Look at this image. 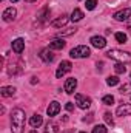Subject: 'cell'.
Segmentation results:
<instances>
[{
	"label": "cell",
	"mask_w": 131,
	"mask_h": 133,
	"mask_svg": "<svg viewBox=\"0 0 131 133\" xmlns=\"http://www.w3.org/2000/svg\"><path fill=\"white\" fill-rule=\"evenodd\" d=\"M59 111H60V104H59V102H56V101H53V102L48 105V108H46L48 116H56Z\"/></svg>",
	"instance_id": "obj_11"
},
{
	"label": "cell",
	"mask_w": 131,
	"mask_h": 133,
	"mask_svg": "<svg viewBox=\"0 0 131 133\" xmlns=\"http://www.w3.org/2000/svg\"><path fill=\"white\" fill-rule=\"evenodd\" d=\"M128 88H130V85H128V84H125V85H122V87H120V93H125V91H127Z\"/></svg>",
	"instance_id": "obj_30"
},
{
	"label": "cell",
	"mask_w": 131,
	"mask_h": 133,
	"mask_svg": "<svg viewBox=\"0 0 131 133\" xmlns=\"http://www.w3.org/2000/svg\"><path fill=\"white\" fill-rule=\"evenodd\" d=\"M65 46V40L63 39H54L53 42H49V48L51 50H63Z\"/></svg>",
	"instance_id": "obj_16"
},
{
	"label": "cell",
	"mask_w": 131,
	"mask_h": 133,
	"mask_svg": "<svg viewBox=\"0 0 131 133\" xmlns=\"http://www.w3.org/2000/svg\"><path fill=\"white\" fill-rule=\"evenodd\" d=\"M106 56L110 59H114L120 64H130L131 62V54L128 51H122V50H110L106 53Z\"/></svg>",
	"instance_id": "obj_2"
},
{
	"label": "cell",
	"mask_w": 131,
	"mask_h": 133,
	"mask_svg": "<svg viewBox=\"0 0 131 133\" xmlns=\"http://www.w3.org/2000/svg\"><path fill=\"white\" fill-rule=\"evenodd\" d=\"M71 68H72V65H71V62L69 61H62L60 62V65H59V68H57V71H56V76L60 79V77H63L66 73H69L71 71Z\"/></svg>",
	"instance_id": "obj_5"
},
{
	"label": "cell",
	"mask_w": 131,
	"mask_h": 133,
	"mask_svg": "<svg viewBox=\"0 0 131 133\" xmlns=\"http://www.w3.org/2000/svg\"><path fill=\"white\" fill-rule=\"evenodd\" d=\"M116 40L119 43H125L127 42V34L125 33H116Z\"/></svg>",
	"instance_id": "obj_24"
},
{
	"label": "cell",
	"mask_w": 131,
	"mask_h": 133,
	"mask_svg": "<svg viewBox=\"0 0 131 133\" xmlns=\"http://www.w3.org/2000/svg\"><path fill=\"white\" fill-rule=\"evenodd\" d=\"M76 104L79 105V108L86 110V108H90V105H91V99H90L88 96H85V95L77 93V95H76Z\"/></svg>",
	"instance_id": "obj_4"
},
{
	"label": "cell",
	"mask_w": 131,
	"mask_h": 133,
	"mask_svg": "<svg viewBox=\"0 0 131 133\" xmlns=\"http://www.w3.org/2000/svg\"><path fill=\"white\" fill-rule=\"evenodd\" d=\"M25 2H28V3H33V2H35V0H25Z\"/></svg>",
	"instance_id": "obj_32"
},
{
	"label": "cell",
	"mask_w": 131,
	"mask_h": 133,
	"mask_svg": "<svg viewBox=\"0 0 131 133\" xmlns=\"http://www.w3.org/2000/svg\"><path fill=\"white\" fill-rule=\"evenodd\" d=\"M37 17H39L40 20H46V19L49 17V9H48V8H43V9L39 12V16H37Z\"/></svg>",
	"instance_id": "obj_21"
},
{
	"label": "cell",
	"mask_w": 131,
	"mask_h": 133,
	"mask_svg": "<svg viewBox=\"0 0 131 133\" xmlns=\"http://www.w3.org/2000/svg\"><path fill=\"white\" fill-rule=\"evenodd\" d=\"M90 42H91V45H93L94 48H99V50H102V48L106 46V40H105V37H102V36H93Z\"/></svg>",
	"instance_id": "obj_6"
},
{
	"label": "cell",
	"mask_w": 131,
	"mask_h": 133,
	"mask_svg": "<svg viewBox=\"0 0 131 133\" xmlns=\"http://www.w3.org/2000/svg\"><path fill=\"white\" fill-rule=\"evenodd\" d=\"M96 5H97V0H86V2H85V8H86V9H90V11H91V9H94V8H96Z\"/></svg>",
	"instance_id": "obj_25"
},
{
	"label": "cell",
	"mask_w": 131,
	"mask_h": 133,
	"mask_svg": "<svg viewBox=\"0 0 131 133\" xmlns=\"http://www.w3.org/2000/svg\"><path fill=\"white\" fill-rule=\"evenodd\" d=\"M11 2H12V3H16V2H17V0H11Z\"/></svg>",
	"instance_id": "obj_34"
},
{
	"label": "cell",
	"mask_w": 131,
	"mask_h": 133,
	"mask_svg": "<svg viewBox=\"0 0 131 133\" xmlns=\"http://www.w3.org/2000/svg\"><path fill=\"white\" fill-rule=\"evenodd\" d=\"M66 23H68V17L63 14V16L57 17L56 20H53V22H51V26H54V28H62V26H65Z\"/></svg>",
	"instance_id": "obj_14"
},
{
	"label": "cell",
	"mask_w": 131,
	"mask_h": 133,
	"mask_svg": "<svg viewBox=\"0 0 131 133\" xmlns=\"http://www.w3.org/2000/svg\"><path fill=\"white\" fill-rule=\"evenodd\" d=\"M42 122H43V118L40 115H34V116H31V119H30V125L33 129H39L42 125Z\"/></svg>",
	"instance_id": "obj_15"
},
{
	"label": "cell",
	"mask_w": 131,
	"mask_h": 133,
	"mask_svg": "<svg viewBox=\"0 0 131 133\" xmlns=\"http://www.w3.org/2000/svg\"><path fill=\"white\" fill-rule=\"evenodd\" d=\"M79 133H85V132H79Z\"/></svg>",
	"instance_id": "obj_36"
},
{
	"label": "cell",
	"mask_w": 131,
	"mask_h": 133,
	"mask_svg": "<svg viewBox=\"0 0 131 133\" xmlns=\"http://www.w3.org/2000/svg\"><path fill=\"white\" fill-rule=\"evenodd\" d=\"M128 30H130V31H131V22H130V23H128Z\"/></svg>",
	"instance_id": "obj_33"
},
{
	"label": "cell",
	"mask_w": 131,
	"mask_h": 133,
	"mask_svg": "<svg viewBox=\"0 0 131 133\" xmlns=\"http://www.w3.org/2000/svg\"><path fill=\"white\" fill-rule=\"evenodd\" d=\"M45 133H59V125L54 124V122H48L46 129H45Z\"/></svg>",
	"instance_id": "obj_19"
},
{
	"label": "cell",
	"mask_w": 131,
	"mask_h": 133,
	"mask_svg": "<svg viewBox=\"0 0 131 133\" xmlns=\"http://www.w3.org/2000/svg\"><path fill=\"white\" fill-rule=\"evenodd\" d=\"M117 116H131V104H122L120 107H117L116 110Z\"/></svg>",
	"instance_id": "obj_10"
},
{
	"label": "cell",
	"mask_w": 131,
	"mask_h": 133,
	"mask_svg": "<svg viewBox=\"0 0 131 133\" xmlns=\"http://www.w3.org/2000/svg\"><path fill=\"white\" fill-rule=\"evenodd\" d=\"M76 87H77V79L69 77V79H66L63 90H65V93H68V95H72V93H74V90H76Z\"/></svg>",
	"instance_id": "obj_7"
},
{
	"label": "cell",
	"mask_w": 131,
	"mask_h": 133,
	"mask_svg": "<svg viewBox=\"0 0 131 133\" xmlns=\"http://www.w3.org/2000/svg\"><path fill=\"white\" fill-rule=\"evenodd\" d=\"M82 19H83V12L76 8V9L71 12V20H72V22H79V20H82Z\"/></svg>",
	"instance_id": "obj_18"
},
{
	"label": "cell",
	"mask_w": 131,
	"mask_h": 133,
	"mask_svg": "<svg viewBox=\"0 0 131 133\" xmlns=\"http://www.w3.org/2000/svg\"><path fill=\"white\" fill-rule=\"evenodd\" d=\"M93 116H94V115H93V113H90V115H88V118H83V121H85V122H91V121H93Z\"/></svg>",
	"instance_id": "obj_31"
},
{
	"label": "cell",
	"mask_w": 131,
	"mask_h": 133,
	"mask_svg": "<svg viewBox=\"0 0 131 133\" xmlns=\"http://www.w3.org/2000/svg\"><path fill=\"white\" fill-rule=\"evenodd\" d=\"M66 110H68V111H72V110H74V105H72V102H66Z\"/></svg>",
	"instance_id": "obj_29"
},
{
	"label": "cell",
	"mask_w": 131,
	"mask_h": 133,
	"mask_svg": "<svg viewBox=\"0 0 131 133\" xmlns=\"http://www.w3.org/2000/svg\"><path fill=\"white\" fill-rule=\"evenodd\" d=\"M16 14H17V11H16V8H6L5 11H3V14H2V17H3V20L5 22H11V20H14L16 19Z\"/></svg>",
	"instance_id": "obj_9"
},
{
	"label": "cell",
	"mask_w": 131,
	"mask_h": 133,
	"mask_svg": "<svg viewBox=\"0 0 131 133\" xmlns=\"http://www.w3.org/2000/svg\"><path fill=\"white\" fill-rule=\"evenodd\" d=\"M103 118H105V121H106V124H110V125H114V121H113V116H111V113H105L103 115Z\"/></svg>",
	"instance_id": "obj_28"
},
{
	"label": "cell",
	"mask_w": 131,
	"mask_h": 133,
	"mask_svg": "<svg viewBox=\"0 0 131 133\" xmlns=\"http://www.w3.org/2000/svg\"><path fill=\"white\" fill-rule=\"evenodd\" d=\"M90 54H91V50L86 45H79L69 51V56L74 59H83V57H88Z\"/></svg>",
	"instance_id": "obj_3"
},
{
	"label": "cell",
	"mask_w": 131,
	"mask_h": 133,
	"mask_svg": "<svg viewBox=\"0 0 131 133\" xmlns=\"http://www.w3.org/2000/svg\"><path fill=\"white\" fill-rule=\"evenodd\" d=\"M93 133H108V130H106L105 125H96L93 129Z\"/></svg>",
	"instance_id": "obj_27"
},
{
	"label": "cell",
	"mask_w": 131,
	"mask_h": 133,
	"mask_svg": "<svg viewBox=\"0 0 131 133\" xmlns=\"http://www.w3.org/2000/svg\"><path fill=\"white\" fill-rule=\"evenodd\" d=\"M106 84H108L110 87H114V85L119 84V77H117V76H110V77L106 79Z\"/></svg>",
	"instance_id": "obj_22"
},
{
	"label": "cell",
	"mask_w": 131,
	"mask_h": 133,
	"mask_svg": "<svg viewBox=\"0 0 131 133\" xmlns=\"http://www.w3.org/2000/svg\"><path fill=\"white\" fill-rule=\"evenodd\" d=\"M130 16H131V9L123 8V9H120V11H117V12L114 14V19H116L117 22H123V20H128Z\"/></svg>",
	"instance_id": "obj_8"
},
{
	"label": "cell",
	"mask_w": 131,
	"mask_h": 133,
	"mask_svg": "<svg viewBox=\"0 0 131 133\" xmlns=\"http://www.w3.org/2000/svg\"><path fill=\"white\" fill-rule=\"evenodd\" d=\"M30 133H37V132H35V130H33V132H30Z\"/></svg>",
	"instance_id": "obj_35"
},
{
	"label": "cell",
	"mask_w": 131,
	"mask_h": 133,
	"mask_svg": "<svg viewBox=\"0 0 131 133\" xmlns=\"http://www.w3.org/2000/svg\"><path fill=\"white\" fill-rule=\"evenodd\" d=\"M114 71H116L117 74H123V73L127 71V66H125V64H120V62H119L117 65L114 66Z\"/></svg>",
	"instance_id": "obj_23"
},
{
	"label": "cell",
	"mask_w": 131,
	"mask_h": 133,
	"mask_svg": "<svg viewBox=\"0 0 131 133\" xmlns=\"http://www.w3.org/2000/svg\"><path fill=\"white\" fill-rule=\"evenodd\" d=\"M40 59H42L43 62H53V61H54V54H53L51 48H45V50H42V53H40Z\"/></svg>",
	"instance_id": "obj_12"
},
{
	"label": "cell",
	"mask_w": 131,
	"mask_h": 133,
	"mask_svg": "<svg viewBox=\"0 0 131 133\" xmlns=\"http://www.w3.org/2000/svg\"><path fill=\"white\" fill-rule=\"evenodd\" d=\"M76 31H77V30L72 26V28H66V30H62V31H59V33H57V36H59V37H60V36H71V34H74Z\"/></svg>",
	"instance_id": "obj_20"
},
{
	"label": "cell",
	"mask_w": 131,
	"mask_h": 133,
	"mask_svg": "<svg viewBox=\"0 0 131 133\" xmlns=\"http://www.w3.org/2000/svg\"><path fill=\"white\" fill-rule=\"evenodd\" d=\"M0 95L3 98H11V96L16 95V88L14 87H2L0 88Z\"/></svg>",
	"instance_id": "obj_17"
},
{
	"label": "cell",
	"mask_w": 131,
	"mask_h": 133,
	"mask_svg": "<svg viewBox=\"0 0 131 133\" xmlns=\"http://www.w3.org/2000/svg\"><path fill=\"white\" fill-rule=\"evenodd\" d=\"M102 102H103L105 105H113V104H114V98H113L111 95H106V96H103Z\"/></svg>",
	"instance_id": "obj_26"
},
{
	"label": "cell",
	"mask_w": 131,
	"mask_h": 133,
	"mask_svg": "<svg viewBox=\"0 0 131 133\" xmlns=\"http://www.w3.org/2000/svg\"><path fill=\"white\" fill-rule=\"evenodd\" d=\"M25 50V42H23V39H16V40H12V51L14 53H22Z\"/></svg>",
	"instance_id": "obj_13"
},
{
	"label": "cell",
	"mask_w": 131,
	"mask_h": 133,
	"mask_svg": "<svg viewBox=\"0 0 131 133\" xmlns=\"http://www.w3.org/2000/svg\"><path fill=\"white\" fill-rule=\"evenodd\" d=\"M25 129V111L22 108H14L11 113V130L12 133H23Z\"/></svg>",
	"instance_id": "obj_1"
}]
</instances>
